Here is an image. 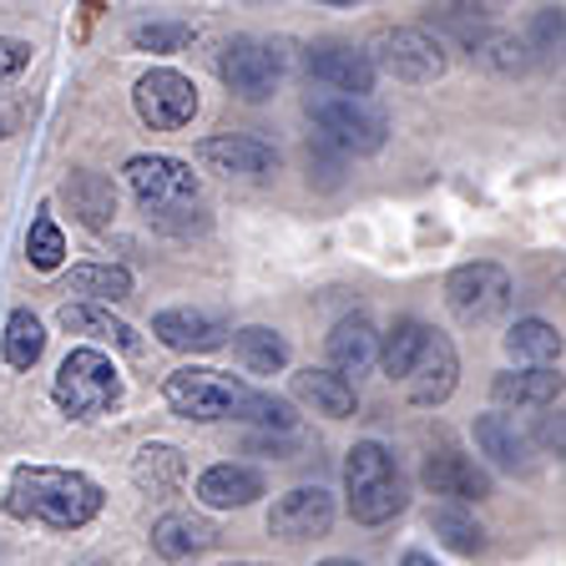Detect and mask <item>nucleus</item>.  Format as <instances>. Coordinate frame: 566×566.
<instances>
[{
  "label": "nucleus",
  "mask_w": 566,
  "mask_h": 566,
  "mask_svg": "<svg viewBox=\"0 0 566 566\" xmlns=\"http://www.w3.org/2000/svg\"><path fill=\"white\" fill-rule=\"evenodd\" d=\"M56 405L71 420H96V415L117 410L122 400V375L102 349H71L56 369Z\"/></svg>",
  "instance_id": "obj_4"
},
{
  "label": "nucleus",
  "mask_w": 566,
  "mask_h": 566,
  "mask_svg": "<svg viewBox=\"0 0 566 566\" xmlns=\"http://www.w3.org/2000/svg\"><path fill=\"white\" fill-rule=\"evenodd\" d=\"M430 526H436V536L450 546L455 556H481L485 552V531L475 516H465L460 506H440L436 516H430Z\"/></svg>",
  "instance_id": "obj_31"
},
{
  "label": "nucleus",
  "mask_w": 566,
  "mask_h": 566,
  "mask_svg": "<svg viewBox=\"0 0 566 566\" xmlns=\"http://www.w3.org/2000/svg\"><path fill=\"white\" fill-rule=\"evenodd\" d=\"M446 304L460 324H491L511 308V273L501 263H460L446 279Z\"/></svg>",
  "instance_id": "obj_8"
},
{
  "label": "nucleus",
  "mask_w": 566,
  "mask_h": 566,
  "mask_svg": "<svg viewBox=\"0 0 566 566\" xmlns=\"http://www.w3.org/2000/svg\"><path fill=\"white\" fill-rule=\"evenodd\" d=\"M475 446H481V455H491V465H501V471H531V440L521 436L506 415H481V420H475Z\"/></svg>",
  "instance_id": "obj_22"
},
{
  "label": "nucleus",
  "mask_w": 566,
  "mask_h": 566,
  "mask_svg": "<svg viewBox=\"0 0 566 566\" xmlns=\"http://www.w3.org/2000/svg\"><path fill=\"white\" fill-rule=\"evenodd\" d=\"M329 369L339 379H349V375H365L369 365H375V354H379V334H375V324H369L365 314H349V318H339L334 324V334H329Z\"/></svg>",
  "instance_id": "obj_17"
},
{
  "label": "nucleus",
  "mask_w": 566,
  "mask_h": 566,
  "mask_svg": "<svg viewBox=\"0 0 566 566\" xmlns=\"http://www.w3.org/2000/svg\"><path fill=\"white\" fill-rule=\"evenodd\" d=\"M102 485L82 471H61V465H15L6 485V511L21 521L51 531H82L102 511Z\"/></svg>",
  "instance_id": "obj_2"
},
{
  "label": "nucleus",
  "mask_w": 566,
  "mask_h": 566,
  "mask_svg": "<svg viewBox=\"0 0 566 566\" xmlns=\"http://www.w3.org/2000/svg\"><path fill=\"white\" fill-rule=\"evenodd\" d=\"M344 485H349V516L359 526H385L405 511L410 485H405L400 465L379 440H359L344 460Z\"/></svg>",
  "instance_id": "obj_3"
},
{
  "label": "nucleus",
  "mask_w": 566,
  "mask_h": 566,
  "mask_svg": "<svg viewBox=\"0 0 566 566\" xmlns=\"http://www.w3.org/2000/svg\"><path fill=\"white\" fill-rule=\"evenodd\" d=\"M25 61H31V46L15 41V35H0V82H11L15 71H25Z\"/></svg>",
  "instance_id": "obj_37"
},
{
  "label": "nucleus",
  "mask_w": 566,
  "mask_h": 566,
  "mask_svg": "<svg viewBox=\"0 0 566 566\" xmlns=\"http://www.w3.org/2000/svg\"><path fill=\"white\" fill-rule=\"evenodd\" d=\"M308 122L318 127V137L334 142L339 153H379L389 137V117L375 102H359V96H334V92H314L308 96Z\"/></svg>",
  "instance_id": "obj_5"
},
{
  "label": "nucleus",
  "mask_w": 566,
  "mask_h": 566,
  "mask_svg": "<svg viewBox=\"0 0 566 566\" xmlns=\"http://www.w3.org/2000/svg\"><path fill=\"white\" fill-rule=\"evenodd\" d=\"M365 56H369V66H375V76L389 71L395 82H410V86L436 82L450 66L440 35H430L424 25H389V31L375 35V46H369Z\"/></svg>",
  "instance_id": "obj_6"
},
{
  "label": "nucleus",
  "mask_w": 566,
  "mask_h": 566,
  "mask_svg": "<svg viewBox=\"0 0 566 566\" xmlns=\"http://www.w3.org/2000/svg\"><path fill=\"white\" fill-rule=\"evenodd\" d=\"M153 546H157V556H167V562H188V556H198L212 546V526L198 516H163L153 526Z\"/></svg>",
  "instance_id": "obj_28"
},
{
  "label": "nucleus",
  "mask_w": 566,
  "mask_h": 566,
  "mask_svg": "<svg viewBox=\"0 0 566 566\" xmlns=\"http://www.w3.org/2000/svg\"><path fill=\"white\" fill-rule=\"evenodd\" d=\"M25 259H31V269H41V273H56L61 259H66V238H61V228H56V218H51V212H41V218L31 223Z\"/></svg>",
  "instance_id": "obj_32"
},
{
  "label": "nucleus",
  "mask_w": 566,
  "mask_h": 566,
  "mask_svg": "<svg viewBox=\"0 0 566 566\" xmlns=\"http://www.w3.org/2000/svg\"><path fill=\"white\" fill-rule=\"evenodd\" d=\"M410 400L415 405H446L450 395H455V385H460V359H455V344L446 339V334H424V349H420V359H415V369H410Z\"/></svg>",
  "instance_id": "obj_14"
},
{
  "label": "nucleus",
  "mask_w": 566,
  "mask_h": 566,
  "mask_svg": "<svg viewBox=\"0 0 566 566\" xmlns=\"http://www.w3.org/2000/svg\"><path fill=\"white\" fill-rule=\"evenodd\" d=\"M481 61L495 66V71H521L531 56H526V41H516V35H491L485 51H481Z\"/></svg>",
  "instance_id": "obj_35"
},
{
  "label": "nucleus",
  "mask_w": 566,
  "mask_h": 566,
  "mask_svg": "<svg viewBox=\"0 0 566 566\" xmlns=\"http://www.w3.org/2000/svg\"><path fill=\"white\" fill-rule=\"evenodd\" d=\"M289 395H294L298 405H308L314 415H329V420H349L354 405H359L354 385L339 379L334 369H298V375L289 379Z\"/></svg>",
  "instance_id": "obj_18"
},
{
  "label": "nucleus",
  "mask_w": 566,
  "mask_h": 566,
  "mask_svg": "<svg viewBox=\"0 0 566 566\" xmlns=\"http://www.w3.org/2000/svg\"><path fill=\"white\" fill-rule=\"evenodd\" d=\"M424 324L420 318H395V329L385 334V344H379V369H385L389 379H410V369H415V359H420V349H424Z\"/></svg>",
  "instance_id": "obj_29"
},
{
  "label": "nucleus",
  "mask_w": 566,
  "mask_h": 566,
  "mask_svg": "<svg viewBox=\"0 0 566 566\" xmlns=\"http://www.w3.org/2000/svg\"><path fill=\"white\" fill-rule=\"evenodd\" d=\"M132 46L142 51H157V56H172V51H188L192 46V25L182 21H147L132 31Z\"/></svg>",
  "instance_id": "obj_33"
},
{
  "label": "nucleus",
  "mask_w": 566,
  "mask_h": 566,
  "mask_svg": "<svg viewBox=\"0 0 566 566\" xmlns=\"http://www.w3.org/2000/svg\"><path fill=\"white\" fill-rule=\"evenodd\" d=\"M163 400L172 415L182 420H259L269 430H289L294 424V405L273 400V395H259L248 389L243 379L218 375V369H177V375L163 379Z\"/></svg>",
  "instance_id": "obj_1"
},
{
  "label": "nucleus",
  "mask_w": 566,
  "mask_h": 566,
  "mask_svg": "<svg viewBox=\"0 0 566 566\" xmlns=\"http://www.w3.org/2000/svg\"><path fill=\"white\" fill-rule=\"evenodd\" d=\"M132 102H137V117L153 132H177L198 117V86L172 66L147 71L137 82V92H132Z\"/></svg>",
  "instance_id": "obj_9"
},
{
  "label": "nucleus",
  "mask_w": 566,
  "mask_h": 566,
  "mask_svg": "<svg viewBox=\"0 0 566 566\" xmlns=\"http://www.w3.org/2000/svg\"><path fill=\"white\" fill-rule=\"evenodd\" d=\"M440 25H455L471 46H475V35H481V15H475V6H440Z\"/></svg>",
  "instance_id": "obj_36"
},
{
  "label": "nucleus",
  "mask_w": 566,
  "mask_h": 566,
  "mask_svg": "<svg viewBox=\"0 0 566 566\" xmlns=\"http://www.w3.org/2000/svg\"><path fill=\"white\" fill-rule=\"evenodd\" d=\"M147 218H153L163 233H177V238L202 233V228H208V212H202V202H188V208H147Z\"/></svg>",
  "instance_id": "obj_34"
},
{
  "label": "nucleus",
  "mask_w": 566,
  "mask_h": 566,
  "mask_svg": "<svg viewBox=\"0 0 566 566\" xmlns=\"http://www.w3.org/2000/svg\"><path fill=\"white\" fill-rule=\"evenodd\" d=\"M491 400L495 405H552L562 400V375L556 369H511V375H495L491 379Z\"/></svg>",
  "instance_id": "obj_24"
},
{
  "label": "nucleus",
  "mask_w": 566,
  "mask_h": 566,
  "mask_svg": "<svg viewBox=\"0 0 566 566\" xmlns=\"http://www.w3.org/2000/svg\"><path fill=\"white\" fill-rule=\"evenodd\" d=\"M308 76L318 86H329L334 96L369 102V92H375V66H369L365 51H354V46H314L308 51Z\"/></svg>",
  "instance_id": "obj_16"
},
{
  "label": "nucleus",
  "mask_w": 566,
  "mask_h": 566,
  "mask_svg": "<svg viewBox=\"0 0 566 566\" xmlns=\"http://www.w3.org/2000/svg\"><path fill=\"white\" fill-rule=\"evenodd\" d=\"M132 481H137L142 495H177L182 481H188V460H182L177 446L153 440V446H142L137 460H132Z\"/></svg>",
  "instance_id": "obj_21"
},
{
  "label": "nucleus",
  "mask_w": 566,
  "mask_h": 566,
  "mask_svg": "<svg viewBox=\"0 0 566 566\" xmlns=\"http://www.w3.org/2000/svg\"><path fill=\"white\" fill-rule=\"evenodd\" d=\"M223 566H263V562H223Z\"/></svg>",
  "instance_id": "obj_42"
},
{
  "label": "nucleus",
  "mask_w": 566,
  "mask_h": 566,
  "mask_svg": "<svg viewBox=\"0 0 566 566\" xmlns=\"http://www.w3.org/2000/svg\"><path fill=\"white\" fill-rule=\"evenodd\" d=\"M127 182L142 198V208H188L198 202V172L177 157L163 153H142L127 163Z\"/></svg>",
  "instance_id": "obj_10"
},
{
  "label": "nucleus",
  "mask_w": 566,
  "mask_h": 566,
  "mask_svg": "<svg viewBox=\"0 0 566 566\" xmlns=\"http://www.w3.org/2000/svg\"><path fill=\"white\" fill-rule=\"evenodd\" d=\"M198 163H202V172H218V177H269L279 167V153L259 137L223 132V137L198 142Z\"/></svg>",
  "instance_id": "obj_13"
},
{
  "label": "nucleus",
  "mask_w": 566,
  "mask_h": 566,
  "mask_svg": "<svg viewBox=\"0 0 566 566\" xmlns=\"http://www.w3.org/2000/svg\"><path fill=\"white\" fill-rule=\"evenodd\" d=\"M41 349H46V329H41V318H35L31 308H15V314L6 318V339H0L6 365H11V369H31L35 359H41Z\"/></svg>",
  "instance_id": "obj_30"
},
{
  "label": "nucleus",
  "mask_w": 566,
  "mask_h": 566,
  "mask_svg": "<svg viewBox=\"0 0 566 566\" xmlns=\"http://www.w3.org/2000/svg\"><path fill=\"white\" fill-rule=\"evenodd\" d=\"M218 76L233 96L243 102H269L283 82V51L259 41V35H233L223 51H218Z\"/></svg>",
  "instance_id": "obj_7"
},
{
  "label": "nucleus",
  "mask_w": 566,
  "mask_h": 566,
  "mask_svg": "<svg viewBox=\"0 0 566 566\" xmlns=\"http://www.w3.org/2000/svg\"><path fill=\"white\" fill-rule=\"evenodd\" d=\"M153 334L177 354H208V349H223L233 324H228L218 308L182 304V308H163V314L153 318Z\"/></svg>",
  "instance_id": "obj_11"
},
{
  "label": "nucleus",
  "mask_w": 566,
  "mask_h": 566,
  "mask_svg": "<svg viewBox=\"0 0 566 566\" xmlns=\"http://www.w3.org/2000/svg\"><path fill=\"white\" fill-rule=\"evenodd\" d=\"M506 354L521 359L526 369H556L562 365V334L546 318H521L506 334Z\"/></svg>",
  "instance_id": "obj_25"
},
{
  "label": "nucleus",
  "mask_w": 566,
  "mask_h": 566,
  "mask_svg": "<svg viewBox=\"0 0 566 566\" xmlns=\"http://www.w3.org/2000/svg\"><path fill=\"white\" fill-rule=\"evenodd\" d=\"M56 324L66 334H86V339L117 344L122 354H142V334L132 329L127 318H117L112 308H102V304H61Z\"/></svg>",
  "instance_id": "obj_20"
},
{
  "label": "nucleus",
  "mask_w": 566,
  "mask_h": 566,
  "mask_svg": "<svg viewBox=\"0 0 566 566\" xmlns=\"http://www.w3.org/2000/svg\"><path fill=\"white\" fill-rule=\"evenodd\" d=\"M71 289L82 294V304H122L132 298V273L122 263H76L71 269Z\"/></svg>",
  "instance_id": "obj_27"
},
{
  "label": "nucleus",
  "mask_w": 566,
  "mask_h": 566,
  "mask_svg": "<svg viewBox=\"0 0 566 566\" xmlns=\"http://www.w3.org/2000/svg\"><path fill=\"white\" fill-rule=\"evenodd\" d=\"M400 566H436V556H424V552H405Z\"/></svg>",
  "instance_id": "obj_40"
},
{
  "label": "nucleus",
  "mask_w": 566,
  "mask_h": 566,
  "mask_svg": "<svg viewBox=\"0 0 566 566\" xmlns=\"http://www.w3.org/2000/svg\"><path fill=\"white\" fill-rule=\"evenodd\" d=\"M542 440H546L552 450H562V420H546V424H542Z\"/></svg>",
  "instance_id": "obj_38"
},
{
  "label": "nucleus",
  "mask_w": 566,
  "mask_h": 566,
  "mask_svg": "<svg viewBox=\"0 0 566 566\" xmlns=\"http://www.w3.org/2000/svg\"><path fill=\"white\" fill-rule=\"evenodd\" d=\"M66 198H71V212H76L92 233L112 228V218H117V188H112L102 172H71Z\"/></svg>",
  "instance_id": "obj_23"
},
{
  "label": "nucleus",
  "mask_w": 566,
  "mask_h": 566,
  "mask_svg": "<svg viewBox=\"0 0 566 566\" xmlns=\"http://www.w3.org/2000/svg\"><path fill=\"white\" fill-rule=\"evenodd\" d=\"M11 132H15V112H11V106H0V142L11 137Z\"/></svg>",
  "instance_id": "obj_39"
},
{
  "label": "nucleus",
  "mask_w": 566,
  "mask_h": 566,
  "mask_svg": "<svg viewBox=\"0 0 566 566\" xmlns=\"http://www.w3.org/2000/svg\"><path fill=\"white\" fill-rule=\"evenodd\" d=\"M334 526V495L324 485H298L279 495L269 511V531L283 542H308V536H329Z\"/></svg>",
  "instance_id": "obj_12"
},
{
  "label": "nucleus",
  "mask_w": 566,
  "mask_h": 566,
  "mask_svg": "<svg viewBox=\"0 0 566 566\" xmlns=\"http://www.w3.org/2000/svg\"><path fill=\"white\" fill-rule=\"evenodd\" d=\"M318 566H365V562H349V556H329V562H318Z\"/></svg>",
  "instance_id": "obj_41"
},
{
  "label": "nucleus",
  "mask_w": 566,
  "mask_h": 566,
  "mask_svg": "<svg viewBox=\"0 0 566 566\" xmlns=\"http://www.w3.org/2000/svg\"><path fill=\"white\" fill-rule=\"evenodd\" d=\"M263 495V475L253 471V465H233V460H223V465H208V471L198 475V501L212 511H233V506H248V501H259Z\"/></svg>",
  "instance_id": "obj_19"
},
{
  "label": "nucleus",
  "mask_w": 566,
  "mask_h": 566,
  "mask_svg": "<svg viewBox=\"0 0 566 566\" xmlns=\"http://www.w3.org/2000/svg\"><path fill=\"white\" fill-rule=\"evenodd\" d=\"M420 481L430 495H450V501H485V495H491V475H485L471 455H460V450H450V446L424 455Z\"/></svg>",
  "instance_id": "obj_15"
},
{
  "label": "nucleus",
  "mask_w": 566,
  "mask_h": 566,
  "mask_svg": "<svg viewBox=\"0 0 566 566\" xmlns=\"http://www.w3.org/2000/svg\"><path fill=\"white\" fill-rule=\"evenodd\" d=\"M233 354L248 375H279L289 365V339L269 324H248V329H233Z\"/></svg>",
  "instance_id": "obj_26"
}]
</instances>
